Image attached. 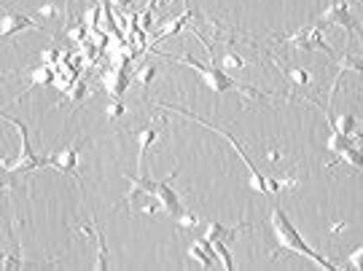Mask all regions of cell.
Listing matches in <instances>:
<instances>
[{
  "instance_id": "obj_31",
  "label": "cell",
  "mask_w": 363,
  "mask_h": 271,
  "mask_svg": "<svg viewBox=\"0 0 363 271\" xmlns=\"http://www.w3.org/2000/svg\"><path fill=\"white\" fill-rule=\"evenodd\" d=\"M129 3H132V0H116V6H119V8H127Z\"/></svg>"
},
{
  "instance_id": "obj_21",
  "label": "cell",
  "mask_w": 363,
  "mask_h": 271,
  "mask_svg": "<svg viewBox=\"0 0 363 271\" xmlns=\"http://www.w3.org/2000/svg\"><path fill=\"white\" fill-rule=\"evenodd\" d=\"M89 94H91L89 86H87V84H81V81H76V84H73L70 89L65 91V100H68L70 105H81V103H84V100H87Z\"/></svg>"
},
{
  "instance_id": "obj_12",
  "label": "cell",
  "mask_w": 363,
  "mask_h": 271,
  "mask_svg": "<svg viewBox=\"0 0 363 271\" xmlns=\"http://www.w3.org/2000/svg\"><path fill=\"white\" fill-rule=\"evenodd\" d=\"M189 256L194 258V260H197L202 269H212V266L218 263L215 247H212V242H208V239L191 242V247H189Z\"/></svg>"
},
{
  "instance_id": "obj_9",
  "label": "cell",
  "mask_w": 363,
  "mask_h": 271,
  "mask_svg": "<svg viewBox=\"0 0 363 271\" xmlns=\"http://www.w3.org/2000/svg\"><path fill=\"white\" fill-rule=\"evenodd\" d=\"M22 30H41V22H32L30 16L25 14H3V19H0V38L3 41H8L11 35Z\"/></svg>"
},
{
  "instance_id": "obj_1",
  "label": "cell",
  "mask_w": 363,
  "mask_h": 271,
  "mask_svg": "<svg viewBox=\"0 0 363 271\" xmlns=\"http://www.w3.org/2000/svg\"><path fill=\"white\" fill-rule=\"evenodd\" d=\"M269 223H272V231H274V242H277V250H283V253H293V256L299 258H310L315 266L320 269H329V271H336V263H331L329 258H323L320 253H315L304 237L299 234V228L293 226L291 220H288V215L283 207H272V215H269Z\"/></svg>"
},
{
  "instance_id": "obj_18",
  "label": "cell",
  "mask_w": 363,
  "mask_h": 271,
  "mask_svg": "<svg viewBox=\"0 0 363 271\" xmlns=\"http://www.w3.org/2000/svg\"><path fill=\"white\" fill-rule=\"evenodd\" d=\"M94 237H97V260H94V269L97 271H106L110 263H108V247H106V234L103 228L94 223Z\"/></svg>"
},
{
  "instance_id": "obj_3",
  "label": "cell",
  "mask_w": 363,
  "mask_h": 271,
  "mask_svg": "<svg viewBox=\"0 0 363 271\" xmlns=\"http://www.w3.org/2000/svg\"><path fill=\"white\" fill-rule=\"evenodd\" d=\"M183 65H189V67H194L199 76L205 78V86H210L215 94H227V91L231 89H242V91H248V94H261V91H250V89H245V86H240L237 81L231 76H227L221 67H208V65H202V62H197L194 57H181Z\"/></svg>"
},
{
  "instance_id": "obj_16",
  "label": "cell",
  "mask_w": 363,
  "mask_h": 271,
  "mask_svg": "<svg viewBox=\"0 0 363 271\" xmlns=\"http://www.w3.org/2000/svg\"><path fill=\"white\" fill-rule=\"evenodd\" d=\"M355 145H358L355 135H342V132L331 129V135H329V151L331 153L342 156V153H348L350 148H355Z\"/></svg>"
},
{
  "instance_id": "obj_6",
  "label": "cell",
  "mask_w": 363,
  "mask_h": 271,
  "mask_svg": "<svg viewBox=\"0 0 363 271\" xmlns=\"http://www.w3.org/2000/svg\"><path fill=\"white\" fill-rule=\"evenodd\" d=\"M172 178H175V172H172L170 178H165V180H159L153 199L159 201V207H162L170 218H175V220H178V218L183 215V204H181V196H178V191L172 188Z\"/></svg>"
},
{
  "instance_id": "obj_17",
  "label": "cell",
  "mask_w": 363,
  "mask_h": 271,
  "mask_svg": "<svg viewBox=\"0 0 363 271\" xmlns=\"http://www.w3.org/2000/svg\"><path fill=\"white\" fill-rule=\"evenodd\" d=\"M189 19H194V11H191V8H186V11H183L181 16H175V19H172V22L167 25L165 30L159 32V38H156V44H159V41H165V38H170V35H175V32H181L183 27L189 25Z\"/></svg>"
},
{
  "instance_id": "obj_28",
  "label": "cell",
  "mask_w": 363,
  "mask_h": 271,
  "mask_svg": "<svg viewBox=\"0 0 363 271\" xmlns=\"http://www.w3.org/2000/svg\"><path fill=\"white\" fill-rule=\"evenodd\" d=\"M38 14H41V19H51V16L60 14V8H57L54 3H44V6L38 8Z\"/></svg>"
},
{
  "instance_id": "obj_8",
  "label": "cell",
  "mask_w": 363,
  "mask_h": 271,
  "mask_svg": "<svg viewBox=\"0 0 363 271\" xmlns=\"http://www.w3.org/2000/svg\"><path fill=\"white\" fill-rule=\"evenodd\" d=\"M339 73H336V78H333V84H331V91H329V107H331L333 103V94H336V84H339V78L345 76V73H361L363 76V54H342L339 57ZM326 107V119L331 121V110Z\"/></svg>"
},
{
  "instance_id": "obj_15",
  "label": "cell",
  "mask_w": 363,
  "mask_h": 271,
  "mask_svg": "<svg viewBox=\"0 0 363 271\" xmlns=\"http://www.w3.org/2000/svg\"><path fill=\"white\" fill-rule=\"evenodd\" d=\"M245 223H240V226H234V228H227V226H221L218 220H212V223H208V228H205V239L208 242H234L237 239V234L240 231H245Z\"/></svg>"
},
{
  "instance_id": "obj_27",
  "label": "cell",
  "mask_w": 363,
  "mask_h": 271,
  "mask_svg": "<svg viewBox=\"0 0 363 271\" xmlns=\"http://www.w3.org/2000/svg\"><path fill=\"white\" fill-rule=\"evenodd\" d=\"M124 113H127V107L121 105L119 100H113V103H110V105L106 107V116H108V119H121Z\"/></svg>"
},
{
  "instance_id": "obj_32",
  "label": "cell",
  "mask_w": 363,
  "mask_h": 271,
  "mask_svg": "<svg viewBox=\"0 0 363 271\" xmlns=\"http://www.w3.org/2000/svg\"><path fill=\"white\" fill-rule=\"evenodd\" d=\"M153 3H156V0H148V8H151V6H153Z\"/></svg>"
},
{
  "instance_id": "obj_7",
  "label": "cell",
  "mask_w": 363,
  "mask_h": 271,
  "mask_svg": "<svg viewBox=\"0 0 363 271\" xmlns=\"http://www.w3.org/2000/svg\"><path fill=\"white\" fill-rule=\"evenodd\" d=\"M81 145H84V140H78V143L62 148V151H54L49 156V166H54L57 172H65V175H70V178L78 180V153H81Z\"/></svg>"
},
{
  "instance_id": "obj_25",
  "label": "cell",
  "mask_w": 363,
  "mask_h": 271,
  "mask_svg": "<svg viewBox=\"0 0 363 271\" xmlns=\"http://www.w3.org/2000/svg\"><path fill=\"white\" fill-rule=\"evenodd\" d=\"M153 78H156V67H153V65H146V67L137 70V84H140V86H151Z\"/></svg>"
},
{
  "instance_id": "obj_20",
  "label": "cell",
  "mask_w": 363,
  "mask_h": 271,
  "mask_svg": "<svg viewBox=\"0 0 363 271\" xmlns=\"http://www.w3.org/2000/svg\"><path fill=\"white\" fill-rule=\"evenodd\" d=\"M329 126L336 129V132H342V135H355L358 121H355L352 113H342V116H336V121H329Z\"/></svg>"
},
{
  "instance_id": "obj_26",
  "label": "cell",
  "mask_w": 363,
  "mask_h": 271,
  "mask_svg": "<svg viewBox=\"0 0 363 271\" xmlns=\"http://www.w3.org/2000/svg\"><path fill=\"white\" fill-rule=\"evenodd\" d=\"M348 263L355 271H363V244L358 247V250H352V253H350V256H348Z\"/></svg>"
},
{
  "instance_id": "obj_13",
  "label": "cell",
  "mask_w": 363,
  "mask_h": 271,
  "mask_svg": "<svg viewBox=\"0 0 363 271\" xmlns=\"http://www.w3.org/2000/svg\"><path fill=\"white\" fill-rule=\"evenodd\" d=\"M27 78H30V86H27V91H25V94H30V91L38 89V86H51V84H57V70L41 62L38 67H32L30 73H27ZM25 94H19L16 100H22Z\"/></svg>"
},
{
  "instance_id": "obj_23",
  "label": "cell",
  "mask_w": 363,
  "mask_h": 271,
  "mask_svg": "<svg viewBox=\"0 0 363 271\" xmlns=\"http://www.w3.org/2000/svg\"><path fill=\"white\" fill-rule=\"evenodd\" d=\"M212 247H215V256H218V263H221V266H224L227 271L234 269V260H231V256H229L227 242H212Z\"/></svg>"
},
{
  "instance_id": "obj_5",
  "label": "cell",
  "mask_w": 363,
  "mask_h": 271,
  "mask_svg": "<svg viewBox=\"0 0 363 271\" xmlns=\"http://www.w3.org/2000/svg\"><path fill=\"white\" fill-rule=\"evenodd\" d=\"M283 44L296 46L299 51H318V48H323L326 54H333L331 46L326 44V38H323V27H318V25H312V27H304V30L293 32V35H288Z\"/></svg>"
},
{
  "instance_id": "obj_19",
  "label": "cell",
  "mask_w": 363,
  "mask_h": 271,
  "mask_svg": "<svg viewBox=\"0 0 363 271\" xmlns=\"http://www.w3.org/2000/svg\"><path fill=\"white\" fill-rule=\"evenodd\" d=\"M283 73H286V78L291 81V86H296V89L310 86V81H312L310 70H304V67H283Z\"/></svg>"
},
{
  "instance_id": "obj_30",
  "label": "cell",
  "mask_w": 363,
  "mask_h": 271,
  "mask_svg": "<svg viewBox=\"0 0 363 271\" xmlns=\"http://www.w3.org/2000/svg\"><path fill=\"white\" fill-rule=\"evenodd\" d=\"M178 223L186 226V228H191V226H197V218H194V215H189V212H183L181 218H178Z\"/></svg>"
},
{
  "instance_id": "obj_10",
  "label": "cell",
  "mask_w": 363,
  "mask_h": 271,
  "mask_svg": "<svg viewBox=\"0 0 363 271\" xmlns=\"http://www.w3.org/2000/svg\"><path fill=\"white\" fill-rule=\"evenodd\" d=\"M103 86H106V91L113 100H119L121 94L127 91V86H129V73H127V67H110L106 76H103Z\"/></svg>"
},
{
  "instance_id": "obj_22",
  "label": "cell",
  "mask_w": 363,
  "mask_h": 271,
  "mask_svg": "<svg viewBox=\"0 0 363 271\" xmlns=\"http://www.w3.org/2000/svg\"><path fill=\"white\" fill-rule=\"evenodd\" d=\"M339 161H345V164L355 166V169H363V151H361V145H355V148H350L348 153H342V156H339Z\"/></svg>"
},
{
  "instance_id": "obj_11",
  "label": "cell",
  "mask_w": 363,
  "mask_h": 271,
  "mask_svg": "<svg viewBox=\"0 0 363 271\" xmlns=\"http://www.w3.org/2000/svg\"><path fill=\"white\" fill-rule=\"evenodd\" d=\"M159 129L156 126H148V129H137V132H132V137H135L137 143V172H143V161H146V151H151L153 143L159 140Z\"/></svg>"
},
{
  "instance_id": "obj_2",
  "label": "cell",
  "mask_w": 363,
  "mask_h": 271,
  "mask_svg": "<svg viewBox=\"0 0 363 271\" xmlns=\"http://www.w3.org/2000/svg\"><path fill=\"white\" fill-rule=\"evenodd\" d=\"M6 124H11L16 129V135H19V153H16L14 161H3V172L6 175H19V172H27L32 175L35 169H44L49 166V159H38L30 148V137H27V126L22 124V121L11 119V116H3Z\"/></svg>"
},
{
  "instance_id": "obj_4",
  "label": "cell",
  "mask_w": 363,
  "mask_h": 271,
  "mask_svg": "<svg viewBox=\"0 0 363 271\" xmlns=\"http://www.w3.org/2000/svg\"><path fill=\"white\" fill-rule=\"evenodd\" d=\"M315 25H318V27L336 25V27H342V30L348 32L350 38L358 32V25H355V19H352V14H350L348 0H331V3H329V8L315 19Z\"/></svg>"
},
{
  "instance_id": "obj_14",
  "label": "cell",
  "mask_w": 363,
  "mask_h": 271,
  "mask_svg": "<svg viewBox=\"0 0 363 271\" xmlns=\"http://www.w3.org/2000/svg\"><path fill=\"white\" fill-rule=\"evenodd\" d=\"M127 180H129V185H132V188H129V194H127V199H124L127 204H132V199H135V196H153L156 194V185H159V183L151 180V178H146V175H129Z\"/></svg>"
},
{
  "instance_id": "obj_29",
  "label": "cell",
  "mask_w": 363,
  "mask_h": 271,
  "mask_svg": "<svg viewBox=\"0 0 363 271\" xmlns=\"http://www.w3.org/2000/svg\"><path fill=\"white\" fill-rule=\"evenodd\" d=\"M224 65H227V67H234V70H242V67H245V62H242L237 54H227V57H224Z\"/></svg>"
},
{
  "instance_id": "obj_24",
  "label": "cell",
  "mask_w": 363,
  "mask_h": 271,
  "mask_svg": "<svg viewBox=\"0 0 363 271\" xmlns=\"http://www.w3.org/2000/svg\"><path fill=\"white\" fill-rule=\"evenodd\" d=\"M41 62H44V65H49V67H57V65H62V62H65V54H62L57 46H51V48L41 51Z\"/></svg>"
}]
</instances>
